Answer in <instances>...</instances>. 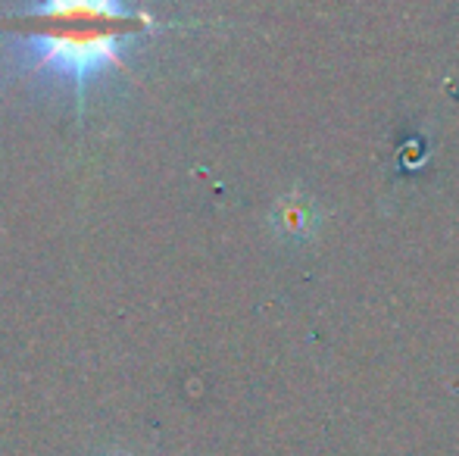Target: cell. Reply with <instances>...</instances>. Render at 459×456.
<instances>
[{"label": "cell", "instance_id": "obj_1", "mask_svg": "<svg viewBox=\"0 0 459 456\" xmlns=\"http://www.w3.org/2000/svg\"><path fill=\"white\" fill-rule=\"evenodd\" d=\"M16 35L29 47L35 73L73 82L75 100H85V85L103 69H122V47L132 35L153 29V16L132 10L126 0H38L13 19Z\"/></svg>", "mask_w": 459, "mask_h": 456}, {"label": "cell", "instance_id": "obj_2", "mask_svg": "<svg viewBox=\"0 0 459 456\" xmlns=\"http://www.w3.org/2000/svg\"><path fill=\"white\" fill-rule=\"evenodd\" d=\"M273 226L278 235L294 237V241H307L319 228V210H316V203L300 188H294L275 203Z\"/></svg>", "mask_w": 459, "mask_h": 456}]
</instances>
